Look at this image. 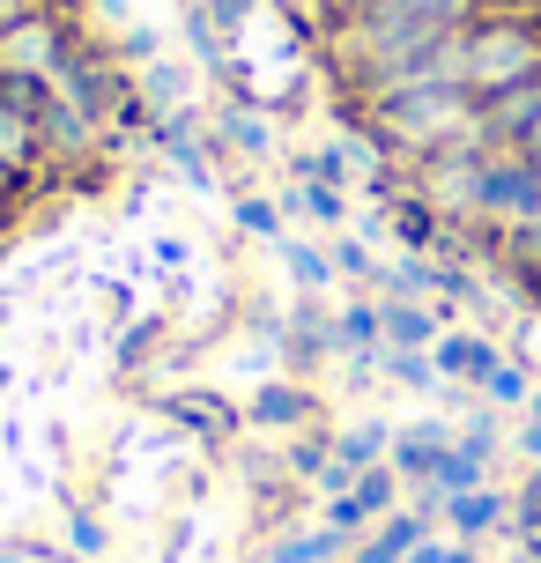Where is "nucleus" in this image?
Here are the masks:
<instances>
[{
	"mask_svg": "<svg viewBox=\"0 0 541 563\" xmlns=\"http://www.w3.org/2000/svg\"><path fill=\"white\" fill-rule=\"evenodd\" d=\"M349 119H356V126L378 141V156H386V164H423L430 148H445V141H467V134H475L483 104H475L460 82H423V89L371 97V104H356Z\"/></svg>",
	"mask_w": 541,
	"mask_h": 563,
	"instance_id": "nucleus-1",
	"label": "nucleus"
},
{
	"mask_svg": "<svg viewBox=\"0 0 541 563\" xmlns=\"http://www.w3.org/2000/svg\"><path fill=\"white\" fill-rule=\"evenodd\" d=\"M460 53H467V97L483 104L497 89L541 82V15H512V8H483L475 23L460 30Z\"/></svg>",
	"mask_w": 541,
	"mask_h": 563,
	"instance_id": "nucleus-2",
	"label": "nucleus"
},
{
	"mask_svg": "<svg viewBox=\"0 0 541 563\" xmlns=\"http://www.w3.org/2000/svg\"><path fill=\"white\" fill-rule=\"evenodd\" d=\"M483 170H489V141L467 134V141H445V148H430L423 164H408V186L445 216L453 230L475 238V216H483Z\"/></svg>",
	"mask_w": 541,
	"mask_h": 563,
	"instance_id": "nucleus-3",
	"label": "nucleus"
},
{
	"mask_svg": "<svg viewBox=\"0 0 541 563\" xmlns=\"http://www.w3.org/2000/svg\"><path fill=\"white\" fill-rule=\"evenodd\" d=\"M541 208V170L519 156V148H489V170H483V216H475V238L489 253L512 238L527 216Z\"/></svg>",
	"mask_w": 541,
	"mask_h": 563,
	"instance_id": "nucleus-4",
	"label": "nucleus"
},
{
	"mask_svg": "<svg viewBox=\"0 0 541 563\" xmlns=\"http://www.w3.org/2000/svg\"><path fill=\"white\" fill-rule=\"evenodd\" d=\"M82 37L59 23L53 8H30V15H15V23L0 30V75H45L53 82L59 75V59L75 53Z\"/></svg>",
	"mask_w": 541,
	"mask_h": 563,
	"instance_id": "nucleus-5",
	"label": "nucleus"
},
{
	"mask_svg": "<svg viewBox=\"0 0 541 563\" xmlns=\"http://www.w3.org/2000/svg\"><path fill=\"white\" fill-rule=\"evenodd\" d=\"M37 134H45V164H53V170H82V164H97V156L112 148V134H104L97 119H82L67 97H53V104H45Z\"/></svg>",
	"mask_w": 541,
	"mask_h": 563,
	"instance_id": "nucleus-6",
	"label": "nucleus"
},
{
	"mask_svg": "<svg viewBox=\"0 0 541 563\" xmlns=\"http://www.w3.org/2000/svg\"><path fill=\"white\" fill-rule=\"evenodd\" d=\"M148 141L172 156V170L186 178V186H216V156H208V134H200V112L186 104V112H156V126H148Z\"/></svg>",
	"mask_w": 541,
	"mask_h": 563,
	"instance_id": "nucleus-7",
	"label": "nucleus"
},
{
	"mask_svg": "<svg viewBox=\"0 0 541 563\" xmlns=\"http://www.w3.org/2000/svg\"><path fill=\"white\" fill-rule=\"evenodd\" d=\"M430 356H438V378H445V386H475V394L489 386V371L505 364V349L489 334H475V327H445Z\"/></svg>",
	"mask_w": 541,
	"mask_h": 563,
	"instance_id": "nucleus-8",
	"label": "nucleus"
},
{
	"mask_svg": "<svg viewBox=\"0 0 541 563\" xmlns=\"http://www.w3.org/2000/svg\"><path fill=\"white\" fill-rule=\"evenodd\" d=\"M164 416H172L178 430H194L200 445H230V438L245 430V408H230L223 394H200V386H178V394H164Z\"/></svg>",
	"mask_w": 541,
	"mask_h": 563,
	"instance_id": "nucleus-9",
	"label": "nucleus"
},
{
	"mask_svg": "<svg viewBox=\"0 0 541 563\" xmlns=\"http://www.w3.org/2000/svg\"><path fill=\"white\" fill-rule=\"evenodd\" d=\"M208 148L216 156H245V164H267L275 156V126H267V104H223V119L208 126Z\"/></svg>",
	"mask_w": 541,
	"mask_h": 563,
	"instance_id": "nucleus-10",
	"label": "nucleus"
},
{
	"mask_svg": "<svg viewBox=\"0 0 541 563\" xmlns=\"http://www.w3.org/2000/svg\"><path fill=\"white\" fill-rule=\"evenodd\" d=\"M312 416H319V400H312V386L305 378H260V394L245 400V422H260V430H312Z\"/></svg>",
	"mask_w": 541,
	"mask_h": 563,
	"instance_id": "nucleus-11",
	"label": "nucleus"
},
{
	"mask_svg": "<svg viewBox=\"0 0 541 563\" xmlns=\"http://www.w3.org/2000/svg\"><path fill=\"white\" fill-rule=\"evenodd\" d=\"M386 230H394L400 253H445V238H453V223H445L416 186H400V194L386 200Z\"/></svg>",
	"mask_w": 541,
	"mask_h": 563,
	"instance_id": "nucleus-12",
	"label": "nucleus"
},
{
	"mask_svg": "<svg viewBox=\"0 0 541 563\" xmlns=\"http://www.w3.org/2000/svg\"><path fill=\"white\" fill-rule=\"evenodd\" d=\"M283 356L297 378H312L327 356H334V311L319 305V297H305V305L289 311V327H283Z\"/></svg>",
	"mask_w": 541,
	"mask_h": 563,
	"instance_id": "nucleus-13",
	"label": "nucleus"
},
{
	"mask_svg": "<svg viewBox=\"0 0 541 563\" xmlns=\"http://www.w3.org/2000/svg\"><path fill=\"white\" fill-rule=\"evenodd\" d=\"M453 452V422H438V416H423V422H408V430H394V475L400 482H438V460Z\"/></svg>",
	"mask_w": 541,
	"mask_h": 563,
	"instance_id": "nucleus-14",
	"label": "nucleus"
},
{
	"mask_svg": "<svg viewBox=\"0 0 541 563\" xmlns=\"http://www.w3.org/2000/svg\"><path fill=\"white\" fill-rule=\"evenodd\" d=\"M430 534H438V519L416 511V505H400V511H386V519H378L349 556H364V563H408V549H423Z\"/></svg>",
	"mask_w": 541,
	"mask_h": 563,
	"instance_id": "nucleus-15",
	"label": "nucleus"
},
{
	"mask_svg": "<svg viewBox=\"0 0 541 563\" xmlns=\"http://www.w3.org/2000/svg\"><path fill=\"white\" fill-rule=\"evenodd\" d=\"M541 119V82H519V89H497V97H483V119H475V134L489 141V148H519V134Z\"/></svg>",
	"mask_w": 541,
	"mask_h": 563,
	"instance_id": "nucleus-16",
	"label": "nucleus"
},
{
	"mask_svg": "<svg viewBox=\"0 0 541 563\" xmlns=\"http://www.w3.org/2000/svg\"><path fill=\"white\" fill-rule=\"evenodd\" d=\"M378 327H386V349H438L445 311L430 297H378Z\"/></svg>",
	"mask_w": 541,
	"mask_h": 563,
	"instance_id": "nucleus-17",
	"label": "nucleus"
},
{
	"mask_svg": "<svg viewBox=\"0 0 541 563\" xmlns=\"http://www.w3.org/2000/svg\"><path fill=\"white\" fill-rule=\"evenodd\" d=\"M505 519H512V497L505 489H467V497H445V534L453 541H489L505 534Z\"/></svg>",
	"mask_w": 541,
	"mask_h": 563,
	"instance_id": "nucleus-18",
	"label": "nucleus"
},
{
	"mask_svg": "<svg viewBox=\"0 0 541 563\" xmlns=\"http://www.w3.org/2000/svg\"><path fill=\"white\" fill-rule=\"evenodd\" d=\"M275 260H283V275L297 282V297H327L334 289V253L327 245H312V238H275Z\"/></svg>",
	"mask_w": 541,
	"mask_h": 563,
	"instance_id": "nucleus-19",
	"label": "nucleus"
},
{
	"mask_svg": "<svg viewBox=\"0 0 541 563\" xmlns=\"http://www.w3.org/2000/svg\"><path fill=\"white\" fill-rule=\"evenodd\" d=\"M386 327H378V297H349L334 305V356H378Z\"/></svg>",
	"mask_w": 541,
	"mask_h": 563,
	"instance_id": "nucleus-20",
	"label": "nucleus"
},
{
	"mask_svg": "<svg viewBox=\"0 0 541 563\" xmlns=\"http://www.w3.org/2000/svg\"><path fill=\"white\" fill-rule=\"evenodd\" d=\"M386 452H394V422H378V416L342 422V430H334V460H342L349 475H364V467H386Z\"/></svg>",
	"mask_w": 541,
	"mask_h": 563,
	"instance_id": "nucleus-21",
	"label": "nucleus"
},
{
	"mask_svg": "<svg viewBox=\"0 0 541 563\" xmlns=\"http://www.w3.org/2000/svg\"><path fill=\"white\" fill-rule=\"evenodd\" d=\"M0 164L30 178V170H45V134H37V119L15 112V104H0Z\"/></svg>",
	"mask_w": 541,
	"mask_h": 563,
	"instance_id": "nucleus-22",
	"label": "nucleus"
},
{
	"mask_svg": "<svg viewBox=\"0 0 541 563\" xmlns=\"http://www.w3.org/2000/svg\"><path fill=\"white\" fill-rule=\"evenodd\" d=\"M283 216H312L319 230H349V194L342 186H319V178H297L283 194Z\"/></svg>",
	"mask_w": 541,
	"mask_h": 563,
	"instance_id": "nucleus-23",
	"label": "nucleus"
},
{
	"mask_svg": "<svg viewBox=\"0 0 541 563\" xmlns=\"http://www.w3.org/2000/svg\"><path fill=\"white\" fill-rule=\"evenodd\" d=\"M134 82H142L148 112H186V104H194V75H186V67H172V59H148Z\"/></svg>",
	"mask_w": 541,
	"mask_h": 563,
	"instance_id": "nucleus-24",
	"label": "nucleus"
},
{
	"mask_svg": "<svg viewBox=\"0 0 541 563\" xmlns=\"http://www.w3.org/2000/svg\"><path fill=\"white\" fill-rule=\"evenodd\" d=\"M378 371L408 386V394H445V378H438V356L430 349H378Z\"/></svg>",
	"mask_w": 541,
	"mask_h": 563,
	"instance_id": "nucleus-25",
	"label": "nucleus"
},
{
	"mask_svg": "<svg viewBox=\"0 0 541 563\" xmlns=\"http://www.w3.org/2000/svg\"><path fill=\"white\" fill-rule=\"evenodd\" d=\"M327 467H334V430H289L283 438V475L319 482Z\"/></svg>",
	"mask_w": 541,
	"mask_h": 563,
	"instance_id": "nucleus-26",
	"label": "nucleus"
},
{
	"mask_svg": "<svg viewBox=\"0 0 541 563\" xmlns=\"http://www.w3.org/2000/svg\"><path fill=\"white\" fill-rule=\"evenodd\" d=\"M289 178H319V186H342L356 178V156H349V134L327 141V148H305V156H289Z\"/></svg>",
	"mask_w": 541,
	"mask_h": 563,
	"instance_id": "nucleus-27",
	"label": "nucleus"
},
{
	"mask_svg": "<svg viewBox=\"0 0 541 563\" xmlns=\"http://www.w3.org/2000/svg\"><path fill=\"white\" fill-rule=\"evenodd\" d=\"M186 45H194V59L208 75H230V37L216 30V15H208L200 0H186Z\"/></svg>",
	"mask_w": 541,
	"mask_h": 563,
	"instance_id": "nucleus-28",
	"label": "nucleus"
},
{
	"mask_svg": "<svg viewBox=\"0 0 541 563\" xmlns=\"http://www.w3.org/2000/svg\"><path fill=\"white\" fill-rule=\"evenodd\" d=\"M230 223L245 230V238H289V216H283V200H267V194H238L230 200Z\"/></svg>",
	"mask_w": 541,
	"mask_h": 563,
	"instance_id": "nucleus-29",
	"label": "nucleus"
},
{
	"mask_svg": "<svg viewBox=\"0 0 541 563\" xmlns=\"http://www.w3.org/2000/svg\"><path fill=\"white\" fill-rule=\"evenodd\" d=\"M497 260H505V267H512V275L527 282V289L541 282V208L512 230V238H505V245H497Z\"/></svg>",
	"mask_w": 541,
	"mask_h": 563,
	"instance_id": "nucleus-30",
	"label": "nucleus"
},
{
	"mask_svg": "<svg viewBox=\"0 0 541 563\" xmlns=\"http://www.w3.org/2000/svg\"><path fill=\"white\" fill-rule=\"evenodd\" d=\"M356 505H364L371 519H386V511L408 505V482L394 475V460H386V467H364V475H356Z\"/></svg>",
	"mask_w": 541,
	"mask_h": 563,
	"instance_id": "nucleus-31",
	"label": "nucleus"
},
{
	"mask_svg": "<svg viewBox=\"0 0 541 563\" xmlns=\"http://www.w3.org/2000/svg\"><path fill=\"white\" fill-rule=\"evenodd\" d=\"M483 400H489V408H519V416H527V400H534V378H527V364H519V356H505V364L489 371Z\"/></svg>",
	"mask_w": 541,
	"mask_h": 563,
	"instance_id": "nucleus-32",
	"label": "nucleus"
},
{
	"mask_svg": "<svg viewBox=\"0 0 541 563\" xmlns=\"http://www.w3.org/2000/svg\"><path fill=\"white\" fill-rule=\"evenodd\" d=\"M483 482H489V460H475V452L453 438V452L438 460V489H445V497H467V489H483Z\"/></svg>",
	"mask_w": 541,
	"mask_h": 563,
	"instance_id": "nucleus-33",
	"label": "nucleus"
},
{
	"mask_svg": "<svg viewBox=\"0 0 541 563\" xmlns=\"http://www.w3.org/2000/svg\"><path fill=\"white\" fill-rule=\"evenodd\" d=\"M327 253H334V275H342V282H356V289H378V260H371L364 238H349V230H342Z\"/></svg>",
	"mask_w": 541,
	"mask_h": 563,
	"instance_id": "nucleus-34",
	"label": "nucleus"
},
{
	"mask_svg": "<svg viewBox=\"0 0 541 563\" xmlns=\"http://www.w3.org/2000/svg\"><path fill=\"white\" fill-rule=\"evenodd\" d=\"M453 438L475 452V460H497V408H489V400H475V408H467V422H460Z\"/></svg>",
	"mask_w": 541,
	"mask_h": 563,
	"instance_id": "nucleus-35",
	"label": "nucleus"
},
{
	"mask_svg": "<svg viewBox=\"0 0 541 563\" xmlns=\"http://www.w3.org/2000/svg\"><path fill=\"white\" fill-rule=\"evenodd\" d=\"M112 59H119V67H148V59H164V37H156L148 23H126V30H119V45H112Z\"/></svg>",
	"mask_w": 541,
	"mask_h": 563,
	"instance_id": "nucleus-36",
	"label": "nucleus"
},
{
	"mask_svg": "<svg viewBox=\"0 0 541 563\" xmlns=\"http://www.w3.org/2000/svg\"><path fill=\"white\" fill-rule=\"evenodd\" d=\"M327 527H334V534H349V541H364L378 519L356 505V489H342V497H327Z\"/></svg>",
	"mask_w": 541,
	"mask_h": 563,
	"instance_id": "nucleus-37",
	"label": "nucleus"
},
{
	"mask_svg": "<svg viewBox=\"0 0 541 563\" xmlns=\"http://www.w3.org/2000/svg\"><path fill=\"white\" fill-rule=\"evenodd\" d=\"M200 8L216 15V30H223L230 45H238V37H245V23H253V15H260V0H200Z\"/></svg>",
	"mask_w": 541,
	"mask_h": 563,
	"instance_id": "nucleus-38",
	"label": "nucleus"
},
{
	"mask_svg": "<svg viewBox=\"0 0 541 563\" xmlns=\"http://www.w3.org/2000/svg\"><path fill=\"white\" fill-rule=\"evenodd\" d=\"M67 541H75V556H82V563H97V556H104V519L75 511V519H67Z\"/></svg>",
	"mask_w": 541,
	"mask_h": 563,
	"instance_id": "nucleus-39",
	"label": "nucleus"
},
{
	"mask_svg": "<svg viewBox=\"0 0 541 563\" xmlns=\"http://www.w3.org/2000/svg\"><path fill=\"white\" fill-rule=\"evenodd\" d=\"M156 334H164V319H134V327L119 334V371H134V364H142V349H148Z\"/></svg>",
	"mask_w": 541,
	"mask_h": 563,
	"instance_id": "nucleus-40",
	"label": "nucleus"
},
{
	"mask_svg": "<svg viewBox=\"0 0 541 563\" xmlns=\"http://www.w3.org/2000/svg\"><path fill=\"white\" fill-rule=\"evenodd\" d=\"M512 452H519V467H534V460H541V416H519Z\"/></svg>",
	"mask_w": 541,
	"mask_h": 563,
	"instance_id": "nucleus-41",
	"label": "nucleus"
},
{
	"mask_svg": "<svg viewBox=\"0 0 541 563\" xmlns=\"http://www.w3.org/2000/svg\"><path fill=\"white\" fill-rule=\"evenodd\" d=\"M512 505H527V511H541V460L519 475V489H512Z\"/></svg>",
	"mask_w": 541,
	"mask_h": 563,
	"instance_id": "nucleus-42",
	"label": "nucleus"
},
{
	"mask_svg": "<svg viewBox=\"0 0 541 563\" xmlns=\"http://www.w3.org/2000/svg\"><path fill=\"white\" fill-rule=\"evenodd\" d=\"M156 267H186V245L178 238H156Z\"/></svg>",
	"mask_w": 541,
	"mask_h": 563,
	"instance_id": "nucleus-43",
	"label": "nucleus"
},
{
	"mask_svg": "<svg viewBox=\"0 0 541 563\" xmlns=\"http://www.w3.org/2000/svg\"><path fill=\"white\" fill-rule=\"evenodd\" d=\"M445 549H453V541H438V534H430L423 549H408V563H445Z\"/></svg>",
	"mask_w": 541,
	"mask_h": 563,
	"instance_id": "nucleus-44",
	"label": "nucleus"
},
{
	"mask_svg": "<svg viewBox=\"0 0 541 563\" xmlns=\"http://www.w3.org/2000/svg\"><path fill=\"white\" fill-rule=\"evenodd\" d=\"M519 156H527V164L541 170V119H534V126H527V134H519Z\"/></svg>",
	"mask_w": 541,
	"mask_h": 563,
	"instance_id": "nucleus-45",
	"label": "nucleus"
},
{
	"mask_svg": "<svg viewBox=\"0 0 541 563\" xmlns=\"http://www.w3.org/2000/svg\"><path fill=\"white\" fill-rule=\"evenodd\" d=\"M97 8H104L112 23H134V0H97Z\"/></svg>",
	"mask_w": 541,
	"mask_h": 563,
	"instance_id": "nucleus-46",
	"label": "nucleus"
},
{
	"mask_svg": "<svg viewBox=\"0 0 541 563\" xmlns=\"http://www.w3.org/2000/svg\"><path fill=\"white\" fill-rule=\"evenodd\" d=\"M30 8H37V0H0V30L15 23V15H30Z\"/></svg>",
	"mask_w": 541,
	"mask_h": 563,
	"instance_id": "nucleus-47",
	"label": "nucleus"
},
{
	"mask_svg": "<svg viewBox=\"0 0 541 563\" xmlns=\"http://www.w3.org/2000/svg\"><path fill=\"white\" fill-rule=\"evenodd\" d=\"M527 416H541V386H534V400H527Z\"/></svg>",
	"mask_w": 541,
	"mask_h": 563,
	"instance_id": "nucleus-48",
	"label": "nucleus"
},
{
	"mask_svg": "<svg viewBox=\"0 0 541 563\" xmlns=\"http://www.w3.org/2000/svg\"><path fill=\"white\" fill-rule=\"evenodd\" d=\"M483 8H512V0H483Z\"/></svg>",
	"mask_w": 541,
	"mask_h": 563,
	"instance_id": "nucleus-49",
	"label": "nucleus"
},
{
	"mask_svg": "<svg viewBox=\"0 0 541 563\" xmlns=\"http://www.w3.org/2000/svg\"><path fill=\"white\" fill-rule=\"evenodd\" d=\"M0 223H8V200H0Z\"/></svg>",
	"mask_w": 541,
	"mask_h": 563,
	"instance_id": "nucleus-50",
	"label": "nucleus"
},
{
	"mask_svg": "<svg viewBox=\"0 0 541 563\" xmlns=\"http://www.w3.org/2000/svg\"><path fill=\"white\" fill-rule=\"evenodd\" d=\"M534 305H541V282H534Z\"/></svg>",
	"mask_w": 541,
	"mask_h": 563,
	"instance_id": "nucleus-51",
	"label": "nucleus"
},
{
	"mask_svg": "<svg viewBox=\"0 0 541 563\" xmlns=\"http://www.w3.org/2000/svg\"><path fill=\"white\" fill-rule=\"evenodd\" d=\"M519 563H541V556H519Z\"/></svg>",
	"mask_w": 541,
	"mask_h": 563,
	"instance_id": "nucleus-52",
	"label": "nucleus"
},
{
	"mask_svg": "<svg viewBox=\"0 0 541 563\" xmlns=\"http://www.w3.org/2000/svg\"><path fill=\"white\" fill-rule=\"evenodd\" d=\"M342 563H364V556H342Z\"/></svg>",
	"mask_w": 541,
	"mask_h": 563,
	"instance_id": "nucleus-53",
	"label": "nucleus"
},
{
	"mask_svg": "<svg viewBox=\"0 0 541 563\" xmlns=\"http://www.w3.org/2000/svg\"><path fill=\"white\" fill-rule=\"evenodd\" d=\"M534 15H541V0H534Z\"/></svg>",
	"mask_w": 541,
	"mask_h": 563,
	"instance_id": "nucleus-54",
	"label": "nucleus"
}]
</instances>
